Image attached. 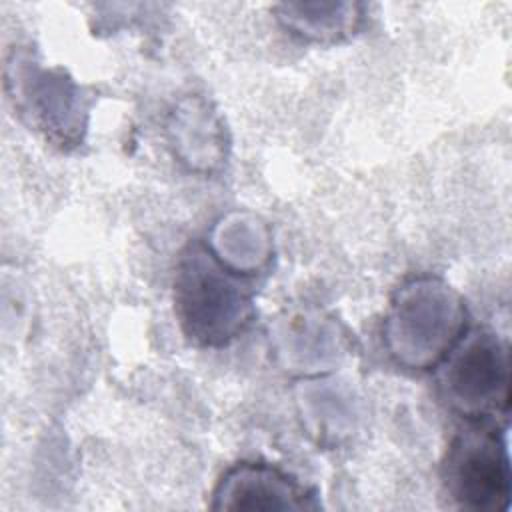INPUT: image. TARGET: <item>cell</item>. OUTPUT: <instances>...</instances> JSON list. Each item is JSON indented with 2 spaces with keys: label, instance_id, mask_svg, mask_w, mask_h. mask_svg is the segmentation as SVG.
Listing matches in <instances>:
<instances>
[{
  "label": "cell",
  "instance_id": "1",
  "mask_svg": "<svg viewBox=\"0 0 512 512\" xmlns=\"http://www.w3.org/2000/svg\"><path fill=\"white\" fill-rule=\"evenodd\" d=\"M254 292L244 274L226 266L210 246L190 242L176 262L174 314L188 342L220 348L236 340L254 316Z\"/></svg>",
  "mask_w": 512,
  "mask_h": 512
},
{
  "label": "cell",
  "instance_id": "3",
  "mask_svg": "<svg viewBox=\"0 0 512 512\" xmlns=\"http://www.w3.org/2000/svg\"><path fill=\"white\" fill-rule=\"evenodd\" d=\"M436 382L450 410L468 422L506 424L510 406V352L492 330L464 332L436 366Z\"/></svg>",
  "mask_w": 512,
  "mask_h": 512
},
{
  "label": "cell",
  "instance_id": "5",
  "mask_svg": "<svg viewBox=\"0 0 512 512\" xmlns=\"http://www.w3.org/2000/svg\"><path fill=\"white\" fill-rule=\"evenodd\" d=\"M6 94L18 114L46 140L66 148L82 140L86 106L62 70L44 68L26 52H12L4 66Z\"/></svg>",
  "mask_w": 512,
  "mask_h": 512
},
{
  "label": "cell",
  "instance_id": "2",
  "mask_svg": "<svg viewBox=\"0 0 512 512\" xmlns=\"http://www.w3.org/2000/svg\"><path fill=\"white\" fill-rule=\"evenodd\" d=\"M466 332L462 296L438 276H414L392 296L382 338L392 360L408 370L436 368Z\"/></svg>",
  "mask_w": 512,
  "mask_h": 512
},
{
  "label": "cell",
  "instance_id": "6",
  "mask_svg": "<svg viewBox=\"0 0 512 512\" xmlns=\"http://www.w3.org/2000/svg\"><path fill=\"white\" fill-rule=\"evenodd\" d=\"M212 510H316V494L298 478L264 462L228 468L212 492Z\"/></svg>",
  "mask_w": 512,
  "mask_h": 512
},
{
  "label": "cell",
  "instance_id": "8",
  "mask_svg": "<svg viewBox=\"0 0 512 512\" xmlns=\"http://www.w3.org/2000/svg\"><path fill=\"white\" fill-rule=\"evenodd\" d=\"M274 12L288 32L320 44L346 40L364 22V6L358 2H282Z\"/></svg>",
  "mask_w": 512,
  "mask_h": 512
},
{
  "label": "cell",
  "instance_id": "7",
  "mask_svg": "<svg viewBox=\"0 0 512 512\" xmlns=\"http://www.w3.org/2000/svg\"><path fill=\"white\" fill-rule=\"evenodd\" d=\"M166 132L174 156L194 172H214L228 156V134L220 114L202 96L182 98L168 114Z\"/></svg>",
  "mask_w": 512,
  "mask_h": 512
},
{
  "label": "cell",
  "instance_id": "4",
  "mask_svg": "<svg viewBox=\"0 0 512 512\" xmlns=\"http://www.w3.org/2000/svg\"><path fill=\"white\" fill-rule=\"evenodd\" d=\"M442 482L448 498L460 510H508L512 474L506 424L468 422L448 444Z\"/></svg>",
  "mask_w": 512,
  "mask_h": 512
}]
</instances>
